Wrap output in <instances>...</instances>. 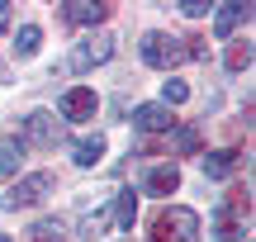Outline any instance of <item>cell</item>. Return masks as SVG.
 I'll use <instances>...</instances> for the list:
<instances>
[{
	"instance_id": "1",
	"label": "cell",
	"mask_w": 256,
	"mask_h": 242,
	"mask_svg": "<svg viewBox=\"0 0 256 242\" xmlns=\"http://www.w3.org/2000/svg\"><path fill=\"white\" fill-rule=\"evenodd\" d=\"M156 242H200L194 233H200V214H194V209H185V204H171V209H162V214H156Z\"/></svg>"
},
{
	"instance_id": "2",
	"label": "cell",
	"mask_w": 256,
	"mask_h": 242,
	"mask_svg": "<svg viewBox=\"0 0 256 242\" xmlns=\"http://www.w3.org/2000/svg\"><path fill=\"white\" fill-rule=\"evenodd\" d=\"M185 57H190V43L176 34H147L142 38V62L156 66V72H171V66H180Z\"/></svg>"
},
{
	"instance_id": "3",
	"label": "cell",
	"mask_w": 256,
	"mask_h": 242,
	"mask_svg": "<svg viewBox=\"0 0 256 242\" xmlns=\"http://www.w3.org/2000/svg\"><path fill=\"white\" fill-rule=\"evenodd\" d=\"M52 171H34V176H24V180H14V186L5 190V200H0V204L10 209V214H19V209H34L38 200L43 195H52Z\"/></svg>"
},
{
	"instance_id": "4",
	"label": "cell",
	"mask_w": 256,
	"mask_h": 242,
	"mask_svg": "<svg viewBox=\"0 0 256 242\" xmlns=\"http://www.w3.org/2000/svg\"><path fill=\"white\" fill-rule=\"evenodd\" d=\"M110 57H114V38H110V34H90V38H81V43L72 48L66 72H90V66L110 62Z\"/></svg>"
},
{
	"instance_id": "5",
	"label": "cell",
	"mask_w": 256,
	"mask_h": 242,
	"mask_svg": "<svg viewBox=\"0 0 256 242\" xmlns=\"http://www.w3.org/2000/svg\"><path fill=\"white\" fill-rule=\"evenodd\" d=\"M57 138H62V119L48 110H34L24 119V138H19V148H57Z\"/></svg>"
},
{
	"instance_id": "6",
	"label": "cell",
	"mask_w": 256,
	"mask_h": 242,
	"mask_svg": "<svg viewBox=\"0 0 256 242\" xmlns=\"http://www.w3.org/2000/svg\"><path fill=\"white\" fill-rule=\"evenodd\" d=\"M57 110H62V119H95V110H100V100H95V90L90 86H72V90L62 95V104H57Z\"/></svg>"
},
{
	"instance_id": "7",
	"label": "cell",
	"mask_w": 256,
	"mask_h": 242,
	"mask_svg": "<svg viewBox=\"0 0 256 242\" xmlns=\"http://www.w3.org/2000/svg\"><path fill=\"white\" fill-rule=\"evenodd\" d=\"M176 114L166 110V104H138L133 110V128L138 133H171Z\"/></svg>"
},
{
	"instance_id": "8",
	"label": "cell",
	"mask_w": 256,
	"mask_h": 242,
	"mask_svg": "<svg viewBox=\"0 0 256 242\" xmlns=\"http://www.w3.org/2000/svg\"><path fill=\"white\" fill-rule=\"evenodd\" d=\"M176 186H180V166H176V162H162V166H152V171H147V180H142L147 195H171Z\"/></svg>"
},
{
	"instance_id": "9",
	"label": "cell",
	"mask_w": 256,
	"mask_h": 242,
	"mask_svg": "<svg viewBox=\"0 0 256 242\" xmlns=\"http://www.w3.org/2000/svg\"><path fill=\"white\" fill-rule=\"evenodd\" d=\"M242 19H247V5H238V0H232V5H218V10H214V38H218V43H228L232 28H238Z\"/></svg>"
},
{
	"instance_id": "10",
	"label": "cell",
	"mask_w": 256,
	"mask_h": 242,
	"mask_svg": "<svg viewBox=\"0 0 256 242\" xmlns=\"http://www.w3.org/2000/svg\"><path fill=\"white\" fill-rule=\"evenodd\" d=\"M62 14H66V24H81V28H90V24H100V19L110 14V5H95V0H72V5H66Z\"/></svg>"
},
{
	"instance_id": "11",
	"label": "cell",
	"mask_w": 256,
	"mask_h": 242,
	"mask_svg": "<svg viewBox=\"0 0 256 242\" xmlns=\"http://www.w3.org/2000/svg\"><path fill=\"white\" fill-rule=\"evenodd\" d=\"M100 157H104V138H100V133H86V138L72 142V162H76V166H95Z\"/></svg>"
},
{
	"instance_id": "12",
	"label": "cell",
	"mask_w": 256,
	"mask_h": 242,
	"mask_svg": "<svg viewBox=\"0 0 256 242\" xmlns=\"http://www.w3.org/2000/svg\"><path fill=\"white\" fill-rule=\"evenodd\" d=\"M114 228H119V233H133V218H138V195L133 190H119V195H114Z\"/></svg>"
},
{
	"instance_id": "13",
	"label": "cell",
	"mask_w": 256,
	"mask_h": 242,
	"mask_svg": "<svg viewBox=\"0 0 256 242\" xmlns=\"http://www.w3.org/2000/svg\"><path fill=\"white\" fill-rule=\"evenodd\" d=\"M232 171H238V152L223 148V152H209V157H204V176L209 180H228Z\"/></svg>"
},
{
	"instance_id": "14",
	"label": "cell",
	"mask_w": 256,
	"mask_h": 242,
	"mask_svg": "<svg viewBox=\"0 0 256 242\" xmlns=\"http://www.w3.org/2000/svg\"><path fill=\"white\" fill-rule=\"evenodd\" d=\"M214 233H218V242H232L242 233L238 228V200H223L218 204V224H214Z\"/></svg>"
},
{
	"instance_id": "15",
	"label": "cell",
	"mask_w": 256,
	"mask_h": 242,
	"mask_svg": "<svg viewBox=\"0 0 256 242\" xmlns=\"http://www.w3.org/2000/svg\"><path fill=\"white\" fill-rule=\"evenodd\" d=\"M19 162H24L19 138H0V176H19Z\"/></svg>"
},
{
	"instance_id": "16",
	"label": "cell",
	"mask_w": 256,
	"mask_h": 242,
	"mask_svg": "<svg viewBox=\"0 0 256 242\" xmlns=\"http://www.w3.org/2000/svg\"><path fill=\"white\" fill-rule=\"evenodd\" d=\"M34 242H66V224L62 218H38L34 224Z\"/></svg>"
},
{
	"instance_id": "17",
	"label": "cell",
	"mask_w": 256,
	"mask_h": 242,
	"mask_svg": "<svg viewBox=\"0 0 256 242\" xmlns=\"http://www.w3.org/2000/svg\"><path fill=\"white\" fill-rule=\"evenodd\" d=\"M38 38H43V34H38V24H24V28L14 34V52H19V57H34V52H38Z\"/></svg>"
},
{
	"instance_id": "18",
	"label": "cell",
	"mask_w": 256,
	"mask_h": 242,
	"mask_svg": "<svg viewBox=\"0 0 256 242\" xmlns=\"http://www.w3.org/2000/svg\"><path fill=\"white\" fill-rule=\"evenodd\" d=\"M104 228H110V209H90V214L81 218V238H100Z\"/></svg>"
},
{
	"instance_id": "19",
	"label": "cell",
	"mask_w": 256,
	"mask_h": 242,
	"mask_svg": "<svg viewBox=\"0 0 256 242\" xmlns=\"http://www.w3.org/2000/svg\"><path fill=\"white\" fill-rule=\"evenodd\" d=\"M162 100H166V110H171V104H185V100H190V86L171 76V81H162Z\"/></svg>"
},
{
	"instance_id": "20",
	"label": "cell",
	"mask_w": 256,
	"mask_h": 242,
	"mask_svg": "<svg viewBox=\"0 0 256 242\" xmlns=\"http://www.w3.org/2000/svg\"><path fill=\"white\" fill-rule=\"evenodd\" d=\"M194 148H200V133H194V128H180V133H176V152H185V157H190Z\"/></svg>"
},
{
	"instance_id": "21",
	"label": "cell",
	"mask_w": 256,
	"mask_h": 242,
	"mask_svg": "<svg viewBox=\"0 0 256 242\" xmlns=\"http://www.w3.org/2000/svg\"><path fill=\"white\" fill-rule=\"evenodd\" d=\"M228 66H232V72H242V66H252V43H247V48H232Z\"/></svg>"
},
{
	"instance_id": "22",
	"label": "cell",
	"mask_w": 256,
	"mask_h": 242,
	"mask_svg": "<svg viewBox=\"0 0 256 242\" xmlns=\"http://www.w3.org/2000/svg\"><path fill=\"white\" fill-rule=\"evenodd\" d=\"M180 10H185V14H190V19H200V14H209V5H204V0H180Z\"/></svg>"
},
{
	"instance_id": "23",
	"label": "cell",
	"mask_w": 256,
	"mask_h": 242,
	"mask_svg": "<svg viewBox=\"0 0 256 242\" xmlns=\"http://www.w3.org/2000/svg\"><path fill=\"white\" fill-rule=\"evenodd\" d=\"M5 28H10V5L0 0V34H5Z\"/></svg>"
},
{
	"instance_id": "24",
	"label": "cell",
	"mask_w": 256,
	"mask_h": 242,
	"mask_svg": "<svg viewBox=\"0 0 256 242\" xmlns=\"http://www.w3.org/2000/svg\"><path fill=\"white\" fill-rule=\"evenodd\" d=\"M0 242H14V238H5V233H0Z\"/></svg>"
}]
</instances>
